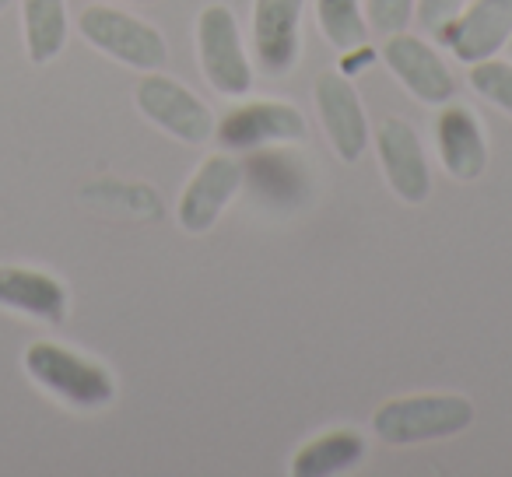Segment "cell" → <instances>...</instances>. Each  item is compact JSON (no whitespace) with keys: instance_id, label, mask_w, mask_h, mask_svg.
<instances>
[{"instance_id":"obj_13","label":"cell","mask_w":512,"mask_h":477,"mask_svg":"<svg viewBox=\"0 0 512 477\" xmlns=\"http://www.w3.org/2000/svg\"><path fill=\"white\" fill-rule=\"evenodd\" d=\"M435 148L439 162L460 183H474L488 169V137L477 113L460 102H446L435 120Z\"/></svg>"},{"instance_id":"obj_10","label":"cell","mask_w":512,"mask_h":477,"mask_svg":"<svg viewBox=\"0 0 512 477\" xmlns=\"http://www.w3.org/2000/svg\"><path fill=\"white\" fill-rule=\"evenodd\" d=\"M302 11L306 0H253V60L267 78H285L302 57Z\"/></svg>"},{"instance_id":"obj_12","label":"cell","mask_w":512,"mask_h":477,"mask_svg":"<svg viewBox=\"0 0 512 477\" xmlns=\"http://www.w3.org/2000/svg\"><path fill=\"white\" fill-rule=\"evenodd\" d=\"M460 64L498 57L512 39V0H470L467 8L439 32Z\"/></svg>"},{"instance_id":"obj_1","label":"cell","mask_w":512,"mask_h":477,"mask_svg":"<svg viewBox=\"0 0 512 477\" xmlns=\"http://www.w3.org/2000/svg\"><path fill=\"white\" fill-rule=\"evenodd\" d=\"M29 379L74 411H102L116 400V379L95 358L57 341H36L22 358Z\"/></svg>"},{"instance_id":"obj_14","label":"cell","mask_w":512,"mask_h":477,"mask_svg":"<svg viewBox=\"0 0 512 477\" xmlns=\"http://www.w3.org/2000/svg\"><path fill=\"white\" fill-rule=\"evenodd\" d=\"M0 309L29 316L36 323H64L71 309V295L60 278L36 267L4 264L0 267Z\"/></svg>"},{"instance_id":"obj_17","label":"cell","mask_w":512,"mask_h":477,"mask_svg":"<svg viewBox=\"0 0 512 477\" xmlns=\"http://www.w3.org/2000/svg\"><path fill=\"white\" fill-rule=\"evenodd\" d=\"M316 25L334 50H355L369 43V18L362 0H316Z\"/></svg>"},{"instance_id":"obj_7","label":"cell","mask_w":512,"mask_h":477,"mask_svg":"<svg viewBox=\"0 0 512 477\" xmlns=\"http://www.w3.org/2000/svg\"><path fill=\"white\" fill-rule=\"evenodd\" d=\"M246 183V169L235 155L218 151V155H207L197 165L190 179H186L183 193H179L176 218L179 228L190 235H204L218 225L221 211L232 204V197Z\"/></svg>"},{"instance_id":"obj_11","label":"cell","mask_w":512,"mask_h":477,"mask_svg":"<svg viewBox=\"0 0 512 477\" xmlns=\"http://www.w3.org/2000/svg\"><path fill=\"white\" fill-rule=\"evenodd\" d=\"M376 155L390 190L404 204H425L432 197V169L418 130L400 116H390L376 127Z\"/></svg>"},{"instance_id":"obj_18","label":"cell","mask_w":512,"mask_h":477,"mask_svg":"<svg viewBox=\"0 0 512 477\" xmlns=\"http://www.w3.org/2000/svg\"><path fill=\"white\" fill-rule=\"evenodd\" d=\"M467 81L484 102H491V106H498L502 113L512 116V64L509 60H498V57L477 60V64H470Z\"/></svg>"},{"instance_id":"obj_3","label":"cell","mask_w":512,"mask_h":477,"mask_svg":"<svg viewBox=\"0 0 512 477\" xmlns=\"http://www.w3.org/2000/svg\"><path fill=\"white\" fill-rule=\"evenodd\" d=\"M81 39H85L92 50L106 53L109 60L123 67H134V71H162L169 64V43L165 36L144 18L130 15V11L109 8V4H92V8L81 11L78 18Z\"/></svg>"},{"instance_id":"obj_21","label":"cell","mask_w":512,"mask_h":477,"mask_svg":"<svg viewBox=\"0 0 512 477\" xmlns=\"http://www.w3.org/2000/svg\"><path fill=\"white\" fill-rule=\"evenodd\" d=\"M372 60V46H355V50H344L341 53V74H348V78H355L358 71H365V64Z\"/></svg>"},{"instance_id":"obj_15","label":"cell","mask_w":512,"mask_h":477,"mask_svg":"<svg viewBox=\"0 0 512 477\" xmlns=\"http://www.w3.org/2000/svg\"><path fill=\"white\" fill-rule=\"evenodd\" d=\"M22 4V43L36 67H46L67 50L71 18L67 0H18Z\"/></svg>"},{"instance_id":"obj_4","label":"cell","mask_w":512,"mask_h":477,"mask_svg":"<svg viewBox=\"0 0 512 477\" xmlns=\"http://www.w3.org/2000/svg\"><path fill=\"white\" fill-rule=\"evenodd\" d=\"M197 57L207 85L225 99H242L253 92V57L242 43V29L232 8L207 4L197 15Z\"/></svg>"},{"instance_id":"obj_23","label":"cell","mask_w":512,"mask_h":477,"mask_svg":"<svg viewBox=\"0 0 512 477\" xmlns=\"http://www.w3.org/2000/svg\"><path fill=\"white\" fill-rule=\"evenodd\" d=\"M130 4H155V0H130Z\"/></svg>"},{"instance_id":"obj_2","label":"cell","mask_w":512,"mask_h":477,"mask_svg":"<svg viewBox=\"0 0 512 477\" xmlns=\"http://www.w3.org/2000/svg\"><path fill=\"white\" fill-rule=\"evenodd\" d=\"M474 414V404L463 393H411L386 400L372 414V432L386 446H421L467 432Z\"/></svg>"},{"instance_id":"obj_19","label":"cell","mask_w":512,"mask_h":477,"mask_svg":"<svg viewBox=\"0 0 512 477\" xmlns=\"http://www.w3.org/2000/svg\"><path fill=\"white\" fill-rule=\"evenodd\" d=\"M414 4L418 0H362L365 18H369V29L393 36V32H404L414 18Z\"/></svg>"},{"instance_id":"obj_6","label":"cell","mask_w":512,"mask_h":477,"mask_svg":"<svg viewBox=\"0 0 512 477\" xmlns=\"http://www.w3.org/2000/svg\"><path fill=\"white\" fill-rule=\"evenodd\" d=\"M309 137V120L299 106L281 99H249L228 109L214 127V141L225 151H264L274 144H299Z\"/></svg>"},{"instance_id":"obj_16","label":"cell","mask_w":512,"mask_h":477,"mask_svg":"<svg viewBox=\"0 0 512 477\" xmlns=\"http://www.w3.org/2000/svg\"><path fill=\"white\" fill-rule=\"evenodd\" d=\"M365 460V439L355 428H334L327 435H316L292 456L295 477H334L358 467Z\"/></svg>"},{"instance_id":"obj_20","label":"cell","mask_w":512,"mask_h":477,"mask_svg":"<svg viewBox=\"0 0 512 477\" xmlns=\"http://www.w3.org/2000/svg\"><path fill=\"white\" fill-rule=\"evenodd\" d=\"M467 4L470 0H418V4H414V18H418L432 36H439Z\"/></svg>"},{"instance_id":"obj_5","label":"cell","mask_w":512,"mask_h":477,"mask_svg":"<svg viewBox=\"0 0 512 477\" xmlns=\"http://www.w3.org/2000/svg\"><path fill=\"white\" fill-rule=\"evenodd\" d=\"M137 113L148 123H155L162 134L176 137L183 144H207L214 141V120L211 106L200 95H193L183 81L169 78L162 71H148L137 81Z\"/></svg>"},{"instance_id":"obj_22","label":"cell","mask_w":512,"mask_h":477,"mask_svg":"<svg viewBox=\"0 0 512 477\" xmlns=\"http://www.w3.org/2000/svg\"><path fill=\"white\" fill-rule=\"evenodd\" d=\"M8 8H11V0H0V15H4Z\"/></svg>"},{"instance_id":"obj_24","label":"cell","mask_w":512,"mask_h":477,"mask_svg":"<svg viewBox=\"0 0 512 477\" xmlns=\"http://www.w3.org/2000/svg\"><path fill=\"white\" fill-rule=\"evenodd\" d=\"M509 43H512V39H509Z\"/></svg>"},{"instance_id":"obj_8","label":"cell","mask_w":512,"mask_h":477,"mask_svg":"<svg viewBox=\"0 0 512 477\" xmlns=\"http://www.w3.org/2000/svg\"><path fill=\"white\" fill-rule=\"evenodd\" d=\"M313 102L316 113H320L323 134H327L330 148L337 151V158L341 162H358L369 151L372 127L355 81L341 71L320 74L313 85Z\"/></svg>"},{"instance_id":"obj_9","label":"cell","mask_w":512,"mask_h":477,"mask_svg":"<svg viewBox=\"0 0 512 477\" xmlns=\"http://www.w3.org/2000/svg\"><path fill=\"white\" fill-rule=\"evenodd\" d=\"M383 64L390 74L425 106H446L456 95V78L442 53L414 32H393L383 43Z\"/></svg>"}]
</instances>
